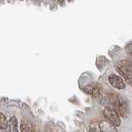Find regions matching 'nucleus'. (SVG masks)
<instances>
[{"instance_id": "f257e3e1", "label": "nucleus", "mask_w": 132, "mask_h": 132, "mask_svg": "<svg viewBox=\"0 0 132 132\" xmlns=\"http://www.w3.org/2000/svg\"><path fill=\"white\" fill-rule=\"evenodd\" d=\"M108 97L110 102L113 105V108L117 111L120 117L126 118L130 115L129 106L125 98L115 93H111Z\"/></svg>"}, {"instance_id": "f03ea898", "label": "nucleus", "mask_w": 132, "mask_h": 132, "mask_svg": "<svg viewBox=\"0 0 132 132\" xmlns=\"http://www.w3.org/2000/svg\"><path fill=\"white\" fill-rule=\"evenodd\" d=\"M116 69L127 82L130 84V78H132V61L129 60L120 61L116 65Z\"/></svg>"}, {"instance_id": "7ed1b4c3", "label": "nucleus", "mask_w": 132, "mask_h": 132, "mask_svg": "<svg viewBox=\"0 0 132 132\" xmlns=\"http://www.w3.org/2000/svg\"><path fill=\"white\" fill-rule=\"evenodd\" d=\"M103 115L107 121L111 122L114 126H119L121 125V120H120V115L114 108L111 107H106L103 110Z\"/></svg>"}, {"instance_id": "20e7f679", "label": "nucleus", "mask_w": 132, "mask_h": 132, "mask_svg": "<svg viewBox=\"0 0 132 132\" xmlns=\"http://www.w3.org/2000/svg\"><path fill=\"white\" fill-rule=\"evenodd\" d=\"M108 81L109 84L113 87V88L121 90L126 88V84L125 81L123 80V78L121 77H120L119 75H117V74H111L108 77Z\"/></svg>"}, {"instance_id": "39448f33", "label": "nucleus", "mask_w": 132, "mask_h": 132, "mask_svg": "<svg viewBox=\"0 0 132 132\" xmlns=\"http://www.w3.org/2000/svg\"><path fill=\"white\" fill-rule=\"evenodd\" d=\"M84 91L89 95H93V96H97V95L101 93V86L97 84H91L85 86L84 88Z\"/></svg>"}, {"instance_id": "423d86ee", "label": "nucleus", "mask_w": 132, "mask_h": 132, "mask_svg": "<svg viewBox=\"0 0 132 132\" xmlns=\"http://www.w3.org/2000/svg\"><path fill=\"white\" fill-rule=\"evenodd\" d=\"M99 126H100L101 131L103 132H109V131H113L115 130V126L112 123L110 122L109 121H103L100 124H99Z\"/></svg>"}, {"instance_id": "0eeeda50", "label": "nucleus", "mask_w": 132, "mask_h": 132, "mask_svg": "<svg viewBox=\"0 0 132 132\" xmlns=\"http://www.w3.org/2000/svg\"><path fill=\"white\" fill-rule=\"evenodd\" d=\"M20 128H21V131L22 132H31V131L34 130L32 124L29 121H27V119H22Z\"/></svg>"}, {"instance_id": "6e6552de", "label": "nucleus", "mask_w": 132, "mask_h": 132, "mask_svg": "<svg viewBox=\"0 0 132 132\" xmlns=\"http://www.w3.org/2000/svg\"><path fill=\"white\" fill-rule=\"evenodd\" d=\"M0 128L2 130L7 128V121L6 120V117L3 113H0Z\"/></svg>"}, {"instance_id": "1a4fd4ad", "label": "nucleus", "mask_w": 132, "mask_h": 132, "mask_svg": "<svg viewBox=\"0 0 132 132\" xmlns=\"http://www.w3.org/2000/svg\"><path fill=\"white\" fill-rule=\"evenodd\" d=\"M106 63H107V60L106 59L105 57L101 56V57H99L97 59V66L98 69H101V68L105 67V65H106Z\"/></svg>"}, {"instance_id": "9d476101", "label": "nucleus", "mask_w": 132, "mask_h": 132, "mask_svg": "<svg viewBox=\"0 0 132 132\" xmlns=\"http://www.w3.org/2000/svg\"><path fill=\"white\" fill-rule=\"evenodd\" d=\"M10 123L12 125V126L16 127V126H18V121H16V118L15 117H11V119H10Z\"/></svg>"}, {"instance_id": "9b49d317", "label": "nucleus", "mask_w": 132, "mask_h": 132, "mask_svg": "<svg viewBox=\"0 0 132 132\" xmlns=\"http://www.w3.org/2000/svg\"><path fill=\"white\" fill-rule=\"evenodd\" d=\"M128 52H129L130 55H132V45H131V46H130V47H128Z\"/></svg>"}, {"instance_id": "f8f14e48", "label": "nucleus", "mask_w": 132, "mask_h": 132, "mask_svg": "<svg viewBox=\"0 0 132 132\" xmlns=\"http://www.w3.org/2000/svg\"><path fill=\"white\" fill-rule=\"evenodd\" d=\"M63 1H64V0H59V2H60V3H62Z\"/></svg>"}]
</instances>
